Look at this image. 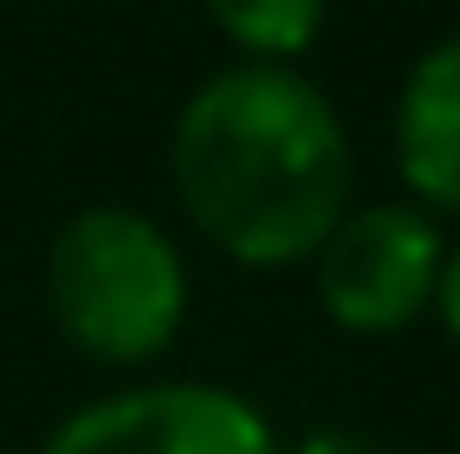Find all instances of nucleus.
<instances>
[{
  "label": "nucleus",
  "mask_w": 460,
  "mask_h": 454,
  "mask_svg": "<svg viewBox=\"0 0 460 454\" xmlns=\"http://www.w3.org/2000/svg\"><path fill=\"white\" fill-rule=\"evenodd\" d=\"M354 147L321 87L274 60L208 74L173 120V194L241 268H294L334 234Z\"/></svg>",
  "instance_id": "1"
},
{
  "label": "nucleus",
  "mask_w": 460,
  "mask_h": 454,
  "mask_svg": "<svg viewBox=\"0 0 460 454\" xmlns=\"http://www.w3.org/2000/svg\"><path fill=\"white\" fill-rule=\"evenodd\" d=\"M47 307L93 361H154L187 315L181 247L134 208H81L47 247Z\"/></svg>",
  "instance_id": "2"
},
{
  "label": "nucleus",
  "mask_w": 460,
  "mask_h": 454,
  "mask_svg": "<svg viewBox=\"0 0 460 454\" xmlns=\"http://www.w3.org/2000/svg\"><path fill=\"white\" fill-rule=\"evenodd\" d=\"M440 254L447 247L427 208H407V200L354 208L314 247V294L347 334H401L434 307Z\"/></svg>",
  "instance_id": "3"
},
{
  "label": "nucleus",
  "mask_w": 460,
  "mask_h": 454,
  "mask_svg": "<svg viewBox=\"0 0 460 454\" xmlns=\"http://www.w3.org/2000/svg\"><path fill=\"white\" fill-rule=\"evenodd\" d=\"M40 454H280L261 408L208 381H154L67 414Z\"/></svg>",
  "instance_id": "4"
},
{
  "label": "nucleus",
  "mask_w": 460,
  "mask_h": 454,
  "mask_svg": "<svg viewBox=\"0 0 460 454\" xmlns=\"http://www.w3.org/2000/svg\"><path fill=\"white\" fill-rule=\"evenodd\" d=\"M394 167L434 214H460V27L407 67L394 101Z\"/></svg>",
  "instance_id": "5"
},
{
  "label": "nucleus",
  "mask_w": 460,
  "mask_h": 454,
  "mask_svg": "<svg viewBox=\"0 0 460 454\" xmlns=\"http://www.w3.org/2000/svg\"><path fill=\"white\" fill-rule=\"evenodd\" d=\"M208 13L241 54L288 67L294 54L314 47V34L327 21V0H208Z\"/></svg>",
  "instance_id": "6"
},
{
  "label": "nucleus",
  "mask_w": 460,
  "mask_h": 454,
  "mask_svg": "<svg viewBox=\"0 0 460 454\" xmlns=\"http://www.w3.org/2000/svg\"><path fill=\"white\" fill-rule=\"evenodd\" d=\"M434 307H440V327H447V341H460V247H454V254H440Z\"/></svg>",
  "instance_id": "7"
},
{
  "label": "nucleus",
  "mask_w": 460,
  "mask_h": 454,
  "mask_svg": "<svg viewBox=\"0 0 460 454\" xmlns=\"http://www.w3.org/2000/svg\"><path fill=\"white\" fill-rule=\"evenodd\" d=\"M294 454H380L367 434H347V428H321V434H307Z\"/></svg>",
  "instance_id": "8"
}]
</instances>
